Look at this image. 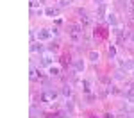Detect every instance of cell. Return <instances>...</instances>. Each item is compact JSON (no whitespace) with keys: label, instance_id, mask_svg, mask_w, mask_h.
I'll use <instances>...</instances> for the list:
<instances>
[{"label":"cell","instance_id":"6da1fadb","mask_svg":"<svg viewBox=\"0 0 134 118\" xmlns=\"http://www.w3.org/2000/svg\"><path fill=\"white\" fill-rule=\"evenodd\" d=\"M82 34H84V27L81 23H70L68 25V36L73 43H79L82 40Z\"/></svg>","mask_w":134,"mask_h":118},{"label":"cell","instance_id":"7a4b0ae2","mask_svg":"<svg viewBox=\"0 0 134 118\" xmlns=\"http://www.w3.org/2000/svg\"><path fill=\"white\" fill-rule=\"evenodd\" d=\"M40 98H41V102H45V104L55 102V98H57V91H54V89H43L41 95H40Z\"/></svg>","mask_w":134,"mask_h":118},{"label":"cell","instance_id":"3957f363","mask_svg":"<svg viewBox=\"0 0 134 118\" xmlns=\"http://www.w3.org/2000/svg\"><path fill=\"white\" fill-rule=\"evenodd\" d=\"M52 36H54V32H52V29H40V31L36 32V38H38V41H50Z\"/></svg>","mask_w":134,"mask_h":118},{"label":"cell","instance_id":"277c9868","mask_svg":"<svg viewBox=\"0 0 134 118\" xmlns=\"http://www.w3.org/2000/svg\"><path fill=\"white\" fill-rule=\"evenodd\" d=\"M40 66H47V68L54 66V55H52V52H43L41 54V57H40Z\"/></svg>","mask_w":134,"mask_h":118},{"label":"cell","instance_id":"5b68a950","mask_svg":"<svg viewBox=\"0 0 134 118\" xmlns=\"http://www.w3.org/2000/svg\"><path fill=\"white\" fill-rule=\"evenodd\" d=\"M31 52H40V54H43V52H45V45H43L41 41L32 43V45H31Z\"/></svg>","mask_w":134,"mask_h":118},{"label":"cell","instance_id":"8992f818","mask_svg":"<svg viewBox=\"0 0 134 118\" xmlns=\"http://www.w3.org/2000/svg\"><path fill=\"white\" fill-rule=\"evenodd\" d=\"M122 70H125V72H132V70H134V61H132V59L122 61Z\"/></svg>","mask_w":134,"mask_h":118},{"label":"cell","instance_id":"52a82bcc","mask_svg":"<svg viewBox=\"0 0 134 118\" xmlns=\"http://www.w3.org/2000/svg\"><path fill=\"white\" fill-rule=\"evenodd\" d=\"M73 66H75V72L77 74H82L84 72V61L82 59H75L73 61Z\"/></svg>","mask_w":134,"mask_h":118},{"label":"cell","instance_id":"ba28073f","mask_svg":"<svg viewBox=\"0 0 134 118\" xmlns=\"http://www.w3.org/2000/svg\"><path fill=\"white\" fill-rule=\"evenodd\" d=\"M81 25H82L84 29H86V27H90V25H91V16H88L86 13L81 14Z\"/></svg>","mask_w":134,"mask_h":118},{"label":"cell","instance_id":"9c48e42d","mask_svg":"<svg viewBox=\"0 0 134 118\" xmlns=\"http://www.w3.org/2000/svg\"><path fill=\"white\" fill-rule=\"evenodd\" d=\"M105 11H107V5H105V4H100V5L97 7V18H104V16H107Z\"/></svg>","mask_w":134,"mask_h":118},{"label":"cell","instance_id":"30bf717a","mask_svg":"<svg viewBox=\"0 0 134 118\" xmlns=\"http://www.w3.org/2000/svg\"><path fill=\"white\" fill-rule=\"evenodd\" d=\"M95 38L105 40V38H107V31H105L104 27H98V29H95Z\"/></svg>","mask_w":134,"mask_h":118},{"label":"cell","instance_id":"8fae6325","mask_svg":"<svg viewBox=\"0 0 134 118\" xmlns=\"http://www.w3.org/2000/svg\"><path fill=\"white\" fill-rule=\"evenodd\" d=\"M88 59H90L91 63H98V61H100V54L97 52V50H91V52L88 54Z\"/></svg>","mask_w":134,"mask_h":118},{"label":"cell","instance_id":"7c38bea8","mask_svg":"<svg viewBox=\"0 0 134 118\" xmlns=\"http://www.w3.org/2000/svg\"><path fill=\"white\" fill-rule=\"evenodd\" d=\"M81 84H82V91L84 93H91V81H90V79H84Z\"/></svg>","mask_w":134,"mask_h":118},{"label":"cell","instance_id":"4fadbf2b","mask_svg":"<svg viewBox=\"0 0 134 118\" xmlns=\"http://www.w3.org/2000/svg\"><path fill=\"white\" fill-rule=\"evenodd\" d=\"M107 21H109V23H111L113 27H116V25H118V18H116V14L109 13V14H107Z\"/></svg>","mask_w":134,"mask_h":118},{"label":"cell","instance_id":"5bb4252c","mask_svg":"<svg viewBox=\"0 0 134 118\" xmlns=\"http://www.w3.org/2000/svg\"><path fill=\"white\" fill-rule=\"evenodd\" d=\"M125 93V98L129 100V102H134V88H129L127 91H124Z\"/></svg>","mask_w":134,"mask_h":118},{"label":"cell","instance_id":"9a60e30c","mask_svg":"<svg viewBox=\"0 0 134 118\" xmlns=\"http://www.w3.org/2000/svg\"><path fill=\"white\" fill-rule=\"evenodd\" d=\"M61 93L68 98V97L72 95V86H70V84H64V86H63V89H61Z\"/></svg>","mask_w":134,"mask_h":118},{"label":"cell","instance_id":"2e32d148","mask_svg":"<svg viewBox=\"0 0 134 118\" xmlns=\"http://www.w3.org/2000/svg\"><path fill=\"white\" fill-rule=\"evenodd\" d=\"M48 74H50L52 77H57V75L61 74V70H59V66H50V68H48Z\"/></svg>","mask_w":134,"mask_h":118},{"label":"cell","instance_id":"e0dca14e","mask_svg":"<svg viewBox=\"0 0 134 118\" xmlns=\"http://www.w3.org/2000/svg\"><path fill=\"white\" fill-rule=\"evenodd\" d=\"M122 111L127 113V116H129V115H132V113H134V107L129 106V104H124V106H122Z\"/></svg>","mask_w":134,"mask_h":118},{"label":"cell","instance_id":"ac0fdd59","mask_svg":"<svg viewBox=\"0 0 134 118\" xmlns=\"http://www.w3.org/2000/svg\"><path fill=\"white\" fill-rule=\"evenodd\" d=\"M45 14L50 16V18H54V16L57 14V9H54V7H47V9H45Z\"/></svg>","mask_w":134,"mask_h":118},{"label":"cell","instance_id":"d6986e66","mask_svg":"<svg viewBox=\"0 0 134 118\" xmlns=\"http://www.w3.org/2000/svg\"><path fill=\"white\" fill-rule=\"evenodd\" d=\"M32 14H38V16H41V14H45V9H41V7H36V9H32Z\"/></svg>","mask_w":134,"mask_h":118},{"label":"cell","instance_id":"ffe728a7","mask_svg":"<svg viewBox=\"0 0 134 118\" xmlns=\"http://www.w3.org/2000/svg\"><path fill=\"white\" fill-rule=\"evenodd\" d=\"M109 57H111V59H113V57H116V48H114L113 45L109 47Z\"/></svg>","mask_w":134,"mask_h":118},{"label":"cell","instance_id":"44dd1931","mask_svg":"<svg viewBox=\"0 0 134 118\" xmlns=\"http://www.w3.org/2000/svg\"><path fill=\"white\" fill-rule=\"evenodd\" d=\"M29 77H31V81H36V77H38V75H36V68H34V66L31 68V74H29Z\"/></svg>","mask_w":134,"mask_h":118},{"label":"cell","instance_id":"7402d4cb","mask_svg":"<svg viewBox=\"0 0 134 118\" xmlns=\"http://www.w3.org/2000/svg\"><path fill=\"white\" fill-rule=\"evenodd\" d=\"M70 63V55L68 54H63V64H68Z\"/></svg>","mask_w":134,"mask_h":118},{"label":"cell","instance_id":"603a6c76","mask_svg":"<svg viewBox=\"0 0 134 118\" xmlns=\"http://www.w3.org/2000/svg\"><path fill=\"white\" fill-rule=\"evenodd\" d=\"M70 4H72V0H61V2H59V5H61V7H64V5H70Z\"/></svg>","mask_w":134,"mask_h":118},{"label":"cell","instance_id":"cb8c5ba5","mask_svg":"<svg viewBox=\"0 0 134 118\" xmlns=\"http://www.w3.org/2000/svg\"><path fill=\"white\" fill-rule=\"evenodd\" d=\"M93 2H95V4H98V5H100V4H105V2H107V0H93Z\"/></svg>","mask_w":134,"mask_h":118},{"label":"cell","instance_id":"d4e9b609","mask_svg":"<svg viewBox=\"0 0 134 118\" xmlns=\"http://www.w3.org/2000/svg\"><path fill=\"white\" fill-rule=\"evenodd\" d=\"M104 118H114V116L111 115V113H105V115H104Z\"/></svg>","mask_w":134,"mask_h":118},{"label":"cell","instance_id":"484cf974","mask_svg":"<svg viewBox=\"0 0 134 118\" xmlns=\"http://www.w3.org/2000/svg\"><path fill=\"white\" fill-rule=\"evenodd\" d=\"M131 41L134 43V32H131Z\"/></svg>","mask_w":134,"mask_h":118},{"label":"cell","instance_id":"4316f807","mask_svg":"<svg viewBox=\"0 0 134 118\" xmlns=\"http://www.w3.org/2000/svg\"><path fill=\"white\" fill-rule=\"evenodd\" d=\"M127 118H134V113H132V115H129V116H127Z\"/></svg>","mask_w":134,"mask_h":118},{"label":"cell","instance_id":"83f0119b","mask_svg":"<svg viewBox=\"0 0 134 118\" xmlns=\"http://www.w3.org/2000/svg\"><path fill=\"white\" fill-rule=\"evenodd\" d=\"M132 77H134V70H132Z\"/></svg>","mask_w":134,"mask_h":118},{"label":"cell","instance_id":"f1b7e54d","mask_svg":"<svg viewBox=\"0 0 134 118\" xmlns=\"http://www.w3.org/2000/svg\"><path fill=\"white\" fill-rule=\"evenodd\" d=\"M91 118H95V116H91Z\"/></svg>","mask_w":134,"mask_h":118}]
</instances>
